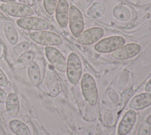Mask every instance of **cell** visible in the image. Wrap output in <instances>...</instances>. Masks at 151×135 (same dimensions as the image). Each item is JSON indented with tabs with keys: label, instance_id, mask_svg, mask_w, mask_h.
<instances>
[{
	"label": "cell",
	"instance_id": "cell-16",
	"mask_svg": "<svg viewBox=\"0 0 151 135\" xmlns=\"http://www.w3.org/2000/svg\"><path fill=\"white\" fill-rule=\"evenodd\" d=\"M34 58L35 53L32 51H28L15 60L13 67L17 70L24 69L34 62Z\"/></svg>",
	"mask_w": 151,
	"mask_h": 135
},
{
	"label": "cell",
	"instance_id": "cell-7",
	"mask_svg": "<svg viewBox=\"0 0 151 135\" xmlns=\"http://www.w3.org/2000/svg\"><path fill=\"white\" fill-rule=\"evenodd\" d=\"M68 21L73 35L77 37L84 29V20L80 11L74 5H71L69 8Z\"/></svg>",
	"mask_w": 151,
	"mask_h": 135
},
{
	"label": "cell",
	"instance_id": "cell-14",
	"mask_svg": "<svg viewBox=\"0 0 151 135\" xmlns=\"http://www.w3.org/2000/svg\"><path fill=\"white\" fill-rule=\"evenodd\" d=\"M45 83L51 96L55 97L59 94L60 92V83L53 70L49 69L46 72Z\"/></svg>",
	"mask_w": 151,
	"mask_h": 135
},
{
	"label": "cell",
	"instance_id": "cell-2",
	"mask_svg": "<svg viewBox=\"0 0 151 135\" xmlns=\"http://www.w3.org/2000/svg\"><path fill=\"white\" fill-rule=\"evenodd\" d=\"M0 8L5 14L19 18L33 16L34 14V12L31 7L17 2L2 3L0 5Z\"/></svg>",
	"mask_w": 151,
	"mask_h": 135
},
{
	"label": "cell",
	"instance_id": "cell-25",
	"mask_svg": "<svg viewBox=\"0 0 151 135\" xmlns=\"http://www.w3.org/2000/svg\"><path fill=\"white\" fill-rule=\"evenodd\" d=\"M9 81L5 74L0 68V86L6 87L8 86Z\"/></svg>",
	"mask_w": 151,
	"mask_h": 135
},
{
	"label": "cell",
	"instance_id": "cell-31",
	"mask_svg": "<svg viewBox=\"0 0 151 135\" xmlns=\"http://www.w3.org/2000/svg\"><path fill=\"white\" fill-rule=\"evenodd\" d=\"M1 2H2L3 3H8V2H15L16 0H0Z\"/></svg>",
	"mask_w": 151,
	"mask_h": 135
},
{
	"label": "cell",
	"instance_id": "cell-33",
	"mask_svg": "<svg viewBox=\"0 0 151 135\" xmlns=\"http://www.w3.org/2000/svg\"><path fill=\"white\" fill-rule=\"evenodd\" d=\"M36 1H38V2H41L42 0H36Z\"/></svg>",
	"mask_w": 151,
	"mask_h": 135
},
{
	"label": "cell",
	"instance_id": "cell-6",
	"mask_svg": "<svg viewBox=\"0 0 151 135\" xmlns=\"http://www.w3.org/2000/svg\"><path fill=\"white\" fill-rule=\"evenodd\" d=\"M16 23L19 27L24 30L35 31L46 30L49 27V25L46 21L33 16L19 18L16 21Z\"/></svg>",
	"mask_w": 151,
	"mask_h": 135
},
{
	"label": "cell",
	"instance_id": "cell-22",
	"mask_svg": "<svg viewBox=\"0 0 151 135\" xmlns=\"http://www.w3.org/2000/svg\"><path fill=\"white\" fill-rule=\"evenodd\" d=\"M30 44L27 41H22L16 44L11 50V56L15 60L28 51Z\"/></svg>",
	"mask_w": 151,
	"mask_h": 135
},
{
	"label": "cell",
	"instance_id": "cell-27",
	"mask_svg": "<svg viewBox=\"0 0 151 135\" xmlns=\"http://www.w3.org/2000/svg\"><path fill=\"white\" fill-rule=\"evenodd\" d=\"M6 94L5 91L0 88V103H4L6 100Z\"/></svg>",
	"mask_w": 151,
	"mask_h": 135
},
{
	"label": "cell",
	"instance_id": "cell-23",
	"mask_svg": "<svg viewBox=\"0 0 151 135\" xmlns=\"http://www.w3.org/2000/svg\"><path fill=\"white\" fill-rule=\"evenodd\" d=\"M43 5L45 12L48 15H52L55 11L58 0H42Z\"/></svg>",
	"mask_w": 151,
	"mask_h": 135
},
{
	"label": "cell",
	"instance_id": "cell-12",
	"mask_svg": "<svg viewBox=\"0 0 151 135\" xmlns=\"http://www.w3.org/2000/svg\"><path fill=\"white\" fill-rule=\"evenodd\" d=\"M55 18L58 24L63 28L68 22L69 4L67 0H58L55 9Z\"/></svg>",
	"mask_w": 151,
	"mask_h": 135
},
{
	"label": "cell",
	"instance_id": "cell-11",
	"mask_svg": "<svg viewBox=\"0 0 151 135\" xmlns=\"http://www.w3.org/2000/svg\"><path fill=\"white\" fill-rule=\"evenodd\" d=\"M136 119V112L133 110L127 111L119 123L117 133L119 135H126L132 129Z\"/></svg>",
	"mask_w": 151,
	"mask_h": 135
},
{
	"label": "cell",
	"instance_id": "cell-4",
	"mask_svg": "<svg viewBox=\"0 0 151 135\" xmlns=\"http://www.w3.org/2000/svg\"><path fill=\"white\" fill-rule=\"evenodd\" d=\"M29 38L34 42L42 46H52L63 43L61 37L52 32L47 30L34 31L29 34Z\"/></svg>",
	"mask_w": 151,
	"mask_h": 135
},
{
	"label": "cell",
	"instance_id": "cell-29",
	"mask_svg": "<svg viewBox=\"0 0 151 135\" xmlns=\"http://www.w3.org/2000/svg\"><path fill=\"white\" fill-rule=\"evenodd\" d=\"M6 17L5 16V15L0 11V21L5 20H6Z\"/></svg>",
	"mask_w": 151,
	"mask_h": 135
},
{
	"label": "cell",
	"instance_id": "cell-1",
	"mask_svg": "<svg viewBox=\"0 0 151 135\" xmlns=\"http://www.w3.org/2000/svg\"><path fill=\"white\" fill-rule=\"evenodd\" d=\"M81 87L85 99L91 106H94L97 101L98 91L93 77L88 73H85L81 81Z\"/></svg>",
	"mask_w": 151,
	"mask_h": 135
},
{
	"label": "cell",
	"instance_id": "cell-28",
	"mask_svg": "<svg viewBox=\"0 0 151 135\" xmlns=\"http://www.w3.org/2000/svg\"><path fill=\"white\" fill-rule=\"evenodd\" d=\"M145 90L147 92H151V79L146 84Z\"/></svg>",
	"mask_w": 151,
	"mask_h": 135
},
{
	"label": "cell",
	"instance_id": "cell-10",
	"mask_svg": "<svg viewBox=\"0 0 151 135\" xmlns=\"http://www.w3.org/2000/svg\"><path fill=\"white\" fill-rule=\"evenodd\" d=\"M104 30L101 27H93L81 33L77 38V41L83 45H88L97 41L103 35Z\"/></svg>",
	"mask_w": 151,
	"mask_h": 135
},
{
	"label": "cell",
	"instance_id": "cell-13",
	"mask_svg": "<svg viewBox=\"0 0 151 135\" xmlns=\"http://www.w3.org/2000/svg\"><path fill=\"white\" fill-rule=\"evenodd\" d=\"M151 105V93L145 92L138 94L132 98L129 106L134 110H140Z\"/></svg>",
	"mask_w": 151,
	"mask_h": 135
},
{
	"label": "cell",
	"instance_id": "cell-5",
	"mask_svg": "<svg viewBox=\"0 0 151 135\" xmlns=\"http://www.w3.org/2000/svg\"><path fill=\"white\" fill-rule=\"evenodd\" d=\"M126 40L122 36H111L102 39L94 46V49L100 53L114 52L123 46Z\"/></svg>",
	"mask_w": 151,
	"mask_h": 135
},
{
	"label": "cell",
	"instance_id": "cell-8",
	"mask_svg": "<svg viewBox=\"0 0 151 135\" xmlns=\"http://www.w3.org/2000/svg\"><path fill=\"white\" fill-rule=\"evenodd\" d=\"M45 53L48 60L54 68L61 72L66 71L67 62L58 50L52 46H46Z\"/></svg>",
	"mask_w": 151,
	"mask_h": 135
},
{
	"label": "cell",
	"instance_id": "cell-17",
	"mask_svg": "<svg viewBox=\"0 0 151 135\" xmlns=\"http://www.w3.org/2000/svg\"><path fill=\"white\" fill-rule=\"evenodd\" d=\"M27 75L30 82L34 85H38L41 81L40 68L35 62H32L28 67Z\"/></svg>",
	"mask_w": 151,
	"mask_h": 135
},
{
	"label": "cell",
	"instance_id": "cell-21",
	"mask_svg": "<svg viewBox=\"0 0 151 135\" xmlns=\"http://www.w3.org/2000/svg\"><path fill=\"white\" fill-rule=\"evenodd\" d=\"M106 11V7L102 2L94 3L87 10V14L92 18L101 17Z\"/></svg>",
	"mask_w": 151,
	"mask_h": 135
},
{
	"label": "cell",
	"instance_id": "cell-3",
	"mask_svg": "<svg viewBox=\"0 0 151 135\" xmlns=\"http://www.w3.org/2000/svg\"><path fill=\"white\" fill-rule=\"evenodd\" d=\"M66 72L69 81L74 85H77L82 75V65L79 57L75 53H71L68 57Z\"/></svg>",
	"mask_w": 151,
	"mask_h": 135
},
{
	"label": "cell",
	"instance_id": "cell-32",
	"mask_svg": "<svg viewBox=\"0 0 151 135\" xmlns=\"http://www.w3.org/2000/svg\"><path fill=\"white\" fill-rule=\"evenodd\" d=\"M139 1H143V0H139ZM144 1H151V0H144Z\"/></svg>",
	"mask_w": 151,
	"mask_h": 135
},
{
	"label": "cell",
	"instance_id": "cell-30",
	"mask_svg": "<svg viewBox=\"0 0 151 135\" xmlns=\"http://www.w3.org/2000/svg\"><path fill=\"white\" fill-rule=\"evenodd\" d=\"M146 121L147 123H149L150 125H151V114L146 118Z\"/></svg>",
	"mask_w": 151,
	"mask_h": 135
},
{
	"label": "cell",
	"instance_id": "cell-18",
	"mask_svg": "<svg viewBox=\"0 0 151 135\" xmlns=\"http://www.w3.org/2000/svg\"><path fill=\"white\" fill-rule=\"evenodd\" d=\"M4 32L6 40L12 45L17 44L18 41V34L15 27L9 21L5 22L4 25Z\"/></svg>",
	"mask_w": 151,
	"mask_h": 135
},
{
	"label": "cell",
	"instance_id": "cell-15",
	"mask_svg": "<svg viewBox=\"0 0 151 135\" xmlns=\"http://www.w3.org/2000/svg\"><path fill=\"white\" fill-rule=\"evenodd\" d=\"M5 103L8 115L12 118L17 117L19 111V102L17 95L15 93L10 94L7 97Z\"/></svg>",
	"mask_w": 151,
	"mask_h": 135
},
{
	"label": "cell",
	"instance_id": "cell-24",
	"mask_svg": "<svg viewBox=\"0 0 151 135\" xmlns=\"http://www.w3.org/2000/svg\"><path fill=\"white\" fill-rule=\"evenodd\" d=\"M150 125L146 121L142 122L138 129L137 135H150Z\"/></svg>",
	"mask_w": 151,
	"mask_h": 135
},
{
	"label": "cell",
	"instance_id": "cell-20",
	"mask_svg": "<svg viewBox=\"0 0 151 135\" xmlns=\"http://www.w3.org/2000/svg\"><path fill=\"white\" fill-rule=\"evenodd\" d=\"M113 13L116 18L122 21H126L131 17L129 9L122 5H118L115 7L113 9Z\"/></svg>",
	"mask_w": 151,
	"mask_h": 135
},
{
	"label": "cell",
	"instance_id": "cell-19",
	"mask_svg": "<svg viewBox=\"0 0 151 135\" xmlns=\"http://www.w3.org/2000/svg\"><path fill=\"white\" fill-rule=\"evenodd\" d=\"M11 131L16 135H31L29 127L18 120H12L9 123Z\"/></svg>",
	"mask_w": 151,
	"mask_h": 135
},
{
	"label": "cell",
	"instance_id": "cell-26",
	"mask_svg": "<svg viewBox=\"0 0 151 135\" xmlns=\"http://www.w3.org/2000/svg\"><path fill=\"white\" fill-rule=\"evenodd\" d=\"M94 0H79L78 4L80 7L84 9H88L93 2Z\"/></svg>",
	"mask_w": 151,
	"mask_h": 135
},
{
	"label": "cell",
	"instance_id": "cell-9",
	"mask_svg": "<svg viewBox=\"0 0 151 135\" xmlns=\"http://www.w3.org/2000/svg\"><path fill=\"white\" fill-rule=\"evenodd\" d=\"M141 46L137 43H129L122 46L114 51L111 56L116 59L125 60L137 55L141 50Z\"/></svg>",
	"mask_w": 151,
	"mask_h": 135
}]
</instances>
